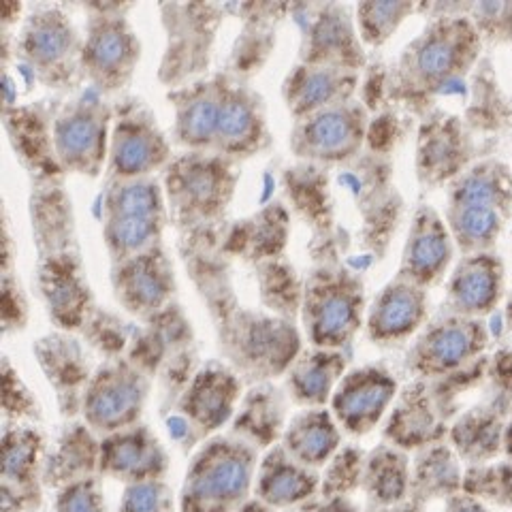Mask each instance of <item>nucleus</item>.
Instances as JSON below:
<instances>
[{"instance_id":"f257e3e1","label":"nucleus","mask_w":512,"mask_h":512,"mask_svg":"<svg viewBox=\"0 0 512 512\" xmlns=\"http://www.w3.org/2000/svg\"><path fill=\"white\" fill-rule=\"evenodd\" d=\"M510 216L512 169L502 160H480L453 180L446 227L463 254L491 252Z\"/></svg>"},{"instance_id":"f03ea898","label":"nucleus","mask_w":512,"mask_h":512,"mask_svg":"<svg viewBox=\"0 0 512 512\" xmlns=\"http://www.w3.org/2000/svg\"><path fill=\"white\" fill-rule=\"evenodd\" d=\"M483 37L466 15H440L414 39L397 67V86L408 99L434 94L466 75L480 54Z\"/></svg>"},{"instance_id":"7ed1b4c3","label":"nucleus","mask_w":512,"mask_h":512,"mask_svg":"<svg viewBox=\"0 0 512 512\" xmlns=\"http://www.w3.org/2000/svg\"><path fill=\"white\" fill-rule=\"evenodd\" d=\"M163 229V197L154 182L131 180L107 199L105 239L116 261H128L156 248Z\"/></svg>"},{"instance_id":"20e7f679","label":"nucleus","mask_w":512,"mask_h":512,"mask_svg":"<svg viewBox=\"0 0 512 512\" xmlns=\"http://www.w3.org/2000/svg\"><path fill=\"white\" fill-rule=\"evenodd\" d=\"M363 320V288L346 274H325L308 291L312 338L323 346H340L357 333Z\"/></svg>"},{"instance_id":"39448f33","label":"nucleus","mask_w":512,"mask_h":512,"mask_svg":"<svg viewBox=\"0 0 512 512\" xmlns=\"http://www.w3.org/2000/svg\"><path fill=\"white\" fill-rule=\"evenodd\" d=\"M489 331L483 318L446 316L431 325L412 350V365L423 374H444L461 367L483 352Z\"/></svg>"},{"instance_id":"423d86ee","label":"nucleus","mask_w":512,"mask_h":512,"mask_svg":"<svg viewBox=\"0 0 512 512\" xmlns=\"http://www.w3.org/2000/svg\"><path fill=\"white\" fill-rule=\"evenodd\" d=\"M365 122V109L357 103L327 107L297 128L295 150L301 156L320 160L355 156L365 139Z\"/></svg>"},{"instance_id":"0eeeda50","label":"nucleus","mask_w":512,"mask_h":512,"mask_svg":"<svg viewBox=\"0 0 512 512\" xmlns=\"http://www.w3.org/2000/svg\"><path fill=\"white\" fill-rule=\"evenodd\" d=\"M231 188L229 171L218 158H184L169 171L171 201L186 220L216 214L227 203Z\"/></svg>"},{"instance_id":"6e6552de","label":"nucleus","mask_w":512,"mask_h":512,"mask_svg":"<svg viewBox=\"0 0 512 512\" xmlns=\"http://www.w3.org/2000/svg\"><path fill=\"white\" fill-rule=\"evenodd\" d=\"M453 254L455 239L446 227V220L429 205H423L412 220L402 265H399V278L421 288L436 284L446 274Z\"/></svg>"},{"instance_id":"1a4fd4ad","label":"nucleus","mask_w":512,"mask_h":512,"mask_svg":"<svg viewBox=\"0 0 512 512\" xmlns=\"http://www.w3.org/2000/svg\"><path fill=\"white\" fill-rule=\"evenodd\" d=\"M504 297V263L498 254H466L448 280L446 306L453 316L483 318Z\"/></svg>"},{"instance_id":"9d476101","label":"nucleus","mask_w":512,"mask_h":512,"mask_svg":"<svg viewBox=\"0 0 512 512\" xmlns=\"http://www.w3.org/2000/svg\"><path fill=\"white\" fill-rule=\"evenodd\" d=\"M139 58V43L120 18L103 15L90 28L82 62L96 86L118 90L131 79Z\"/></svg>"},{"instance_id":"9b49d317","label":"nucleus","mask_w":512,"mask_h":512,"mask_svg":"<svg viewBox=\"0 0 512 512\" xmlns=\"http://www.w3.org/2000/svg\"><path fill=\"white\" fill-rule=\"evenodd\" d=\"M107 111L99 103H82L54 126V150L64 165L96 175L105 156Z\"/></svg>"},{"instance_id":"f8f14e48","label":"nucleus","mask_w":512,"mask_h":512,"mask_svg":"<svg viewBox=\"0 0 512 512\" xmlns=\"http://www.w3.org/2000/svg\"><path fill=\"white\" fill-rule=\"evenodd\" d=\"M472 146L457 118L434 116L425 122L419 137V178L427 184L455 180L470 169Z\"/></svg>"},{"instance_id":"ddd939ff","label":"nucleus","mask_w":512,"mask_h":512,"mask_svg":"<svg viewBox=\"0 0 512 512\" xmlns=\"http://www.w3.org/2000/svg\"><path fill=\"white\" fill-rule=\"evenodd\" d=\"M425 314V288L397 276L374 299L367 314V331L376 342L402 340L421 327Z\"/></svg>"},{"instance_id":"4468645a","label":"nucleus","mask_w":512,"mask_h":512,"mask_svg":"<svg viewBox=\"0 0 512 512\" xmlns=\"http://www.w3.org/2000/svg\"><path fill=\"white\" fill-rule=\"evenodd\" d=\"M167 143L152 118L137 114L118 122L111 141V171L122 180H135L167 160Z\"/></svg>"},{"instance_id":"2eb2a0df","label":"nucleus","mask_w":512,"mask_h":512,"mask_svg":"<svg viewBox=\"0 0 512 512\" xmlns=\"http://www.w3.org/2000/svg\"><path fill=\"white\" fill-rule=\"evenodd\" d=\"M28 62L43 75H64L77 54L75 30L60 11L45 9L28 20L22 35Z\"/></svg>"},{"instance_id":"dca6fc26","label":"nucleus","mask_w":512,"mask_h":512,"mask_svg":"<svg viewBox=\"0 0 512 512\" xmlns=\"http://www.w3.org/2000/svg\"><path fill=\"white\" fill-rule=\"evenodd\" d=\"M114 282L120 301L131 312L160 310L173 288L169 261L158 248L124 261Z\"/></svg>"},{"instance_id":"f3484780","label":"nucleus","mask_w":512,"mask_h":512,"mask_svg":"<svg viewBox=\"0 0 512 512\" xmlns=\"http://www.w3.org/2000/svg\"><path fill=\"white\" fill-rule=\"evenodd\" d=\"M355 86V71L306 64L288 77L284 94L295 116H314L327 107L348 103Z\"/></svg>"},{"instance_id":"a211bd4d","label":"nucleus","mask_w":512,"mask_h":512,"mask_svg":"<svg viewBox=\"0 0 512 512\" xmlns=\"http://www.w3.org/2000/svg\"><path fill=\"white\" fill-rule=\"evenodd\" d=\"M306 62L312 67H331L357 71L363 64V52L352 28L348 11L342 7H327L312 28Z\"/></svg>"},{"instance_id":"6ab92c4d","label":"nucleus","mask_w":512,"mask_h":512,"mask_svg":"<svg viewBox=\"0 0 512 512\" xmlns=\"http://www.w3.org/2000/svg\"><path fill=\"white\" fill-rule=\"evenodd\" d=\"M393 393V378L370 367V370H361L346 380L338 399H335V406L352 431H365L380 419Z\"/></svg>"},{"instance_id":"aec40b11","label":"nucleus","mask_w":512,"mask_h":512,"mask_svg":"<svg viewBox=\"0 0 512 512\" xmlns=\"http://www.w3.org/2000/svg\"><path fill=\"white\" fill-rule=\"evenodd\" d=\"M263 135V122L259 109L250 99V94L242 88L224 86L220 124L214 148L224 154H242L259 146Z\"/></svg>"},{"instance_id":"412c9836","label":"nucleus","mask_w":512,"mask_h":512,"mask_svg":"<svg viewBox=\"0 0 512 512\" xmlns=\"http://www.w3.org/2000/svg\"><path fill=\"white\" fill-rule=\"evenodd\" d=\"M224 86L207 84L190 90L178 109V137L190 148H212L218 135Z\"/></svg>"},{"instance_id":"4be33fe9","label":"nucleus","mask_w":512,"mask_h":512,"mask_svg":"<svg viewBox=\"0 0 512 512\" xmlns=\"http://www.w3.org/2000/svg\"><path fill=\"white\" fill-rule=\"evenodd\" d=\"M43 291L52 314L60 323L75 325L77 320H82L86 288L69 263L58 259L52 261V265L43 271Z\"/></svg>"},{"instance_id":"5701e85b","label":"nucleus","mask_w":512,"mask_h":512,"mask_svg":"<svg viewBox=\"0 0 512 512\" xmlns=\"http://www.w3.org/2000/svg\"><path fill=\"white\" fill-rule=\"evenodd\" d=\"M412 3H363L357 7V24L361 41L382 45L393 37L408 15L414 13Z\"/></svg>"},{"instance_id":"b1692460","label":"nucleus","mask_w":512,"mask_h":512,"mask_svg":"<svg viewBox=\"0 0 512 512\" xmlns=\"http://www.w3.org/2000/svg\"><path fill=\"white\" fill-rule=\"evenodd\" d=\"M468 11L480 37L498 41L512 39V3H483L468 7Z\"/></svg>"},{"instance_id":"393cba45","label":"nucleus","mask_w":512,"mask_h":512,"mask_svg":"<svg viewBox=\"0 0 512 512\" xmlns=\"http://www.w3.org/2000/svg\"><path fill=\"white\" fill-rule=\"evenodd\" d=\"M135 395H137V391L128 382L107 384V387L99 389V393L94 395L92 410L96 416H101V419H105V421L116 419V416L124 414L128 408L133 406Z\"/></svg>"},{"instance_id":"a878e982","label":"nucleus","mask_w":512,"mask_h":512,"mask_svg":"<svg viewBox=\"0 0 512 512\" xmlns=\"http://www.w3.org/2000/svg\"><path fill=\"white\" fill-rule=\"evenodd\" d=\"M340 361H342L340 357H333V355L312 357L310 365L303 367L299 374V382H301L303 391L312 393V395H316V393L323 395L331 384V374L342 365Z\"/></svg>"},{"instance_id":"bb28decb","label":"nucleus","mask_w":512,"mask_h":512,"mask_svg":"<svg viewBox=\"0 0 512 512\" xmlns=\"http://www.w3.org/2000/svg\"><path fill=\"white\" fill-rule=\"evenodd\" d=\"M333 442H335V436L325 419L306 423L303 427H299V431L295 434L297 448H301L308 457L325 455L333 446Z\"/></svg>"},{"instance_id":"cd10ccee","label":"nucleus","mask_w":512,"mask_h":512,"mask_svg":"<svg viewBox=\"0 0 512 512\" xmlns=\"http://www.w3.org/2000/svg\"><path fill=\"white\" fill-rule=\"evenodd\" d=\"M506 318L510 320V325H512V297H510V301H508V310H506Z\"/></svg>"}]
</instances>
